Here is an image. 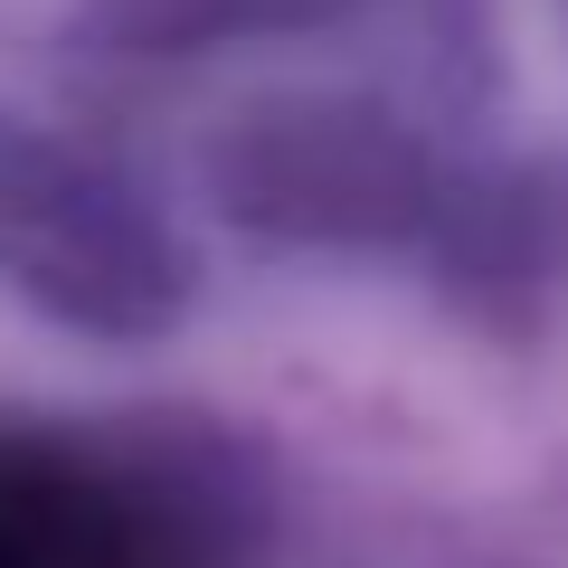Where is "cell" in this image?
I'll return each mask as SVG.
<instances>
[{"instance_id":"6da1fadb","label":"cell","mask_w":568,"mask_h":568,"mask_svg":"<svg viewBox=\"0 0 568 568\" xmlns=\"http://www.w3.org/2000/svg\"><path fill=\"white\" fill-rule=\"evenodd\" d=\"M0 568H114L67 484H20L0 474Z\"/></svg>"}]
</instances>
